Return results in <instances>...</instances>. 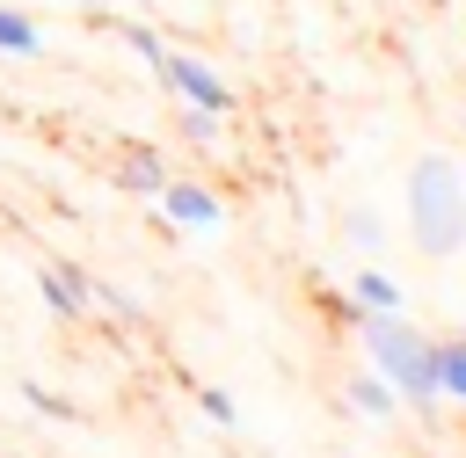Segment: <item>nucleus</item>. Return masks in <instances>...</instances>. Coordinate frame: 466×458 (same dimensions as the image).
Listing matches in <instances>:
<instances>
[{"instance_id": "9b49d317", "label": "nucleus", "mask_w": 466, "mask_h": 458, "mask_svg": "<svg viewBox=\"0 0 466 458\" xmlns=\"http://www.w3.org/2000/svg\"><path fill=\"white\" fill-rule=\"evenodd\" d=\"M189 393H197V407H204L218 429H240V407H233V393H218V385H204V378H197Z\"/></svg>"}, {"instance_id": "1a4fd4ad", "label": "nucleus", "mask_w": 466, "mask_h": 458, "mask_svg": "<svg viewBox=\"0 0 466 458\" xmlns=\"http://www.w3.org/2000/svg\"><path fill=\"white\" fill-rule=\"evenodd\" d=\"M350 298H357L364 313H400V305H408V298H400V284H393L379 262H364V269L350 276Z\"/></svg>"}, {"instance_id": "9d476101", "label": "nucleus", "mask_w": 466, "mask_h": 458, "mask_svg": "<svg viewBox=\"0 0 466 458\" xmlns=\"http://www.w3.org/2000/svg\"><path fill=\"white\" fill-rule=\"evenodd\" d=\"M0 51H7V58H36V51H44V29H36L22 7H0Z\"/></svg>"}, {"instance_id": "f8f14e48", "label": "nucleus", "mask_w": 466, "mask_h": 458, "mask_svg": "<svg viewBox=\"0 0 466 458\" xmlns=\"http://www.w3.org/2000/svg\"><path fill=\"white\" fill-rule=\"evenodd\" d=\"M116 36H124V44H131V51H138V58H146V65H153V73H160V58H167V44H160V36H153V29H146V22H124V29H116Z\"/></svg>"}, {"instance_id": "7ed1b4c3", "label": "nucleus", "mask_w": 466, "mask_h": 458, "mask_svg": "<svg viewBox=\"0 0 466 458\" xmlns=\"http://www.w3.org/2000/svg\"><path fill=\"white\" fill-rule=\"evenodd\" d=\"M160 80L182 95V109H204V116H233V87L218 80V65L189 58V51H167L160 58Z\"/></svg>"}, {"instance_id": "ddd939ff", "label": "nucleus", "mask_w": 466, "mask_h": 458, "mask_svg": "<svg viewBox=\"0 0 466 458\" xmlns=\"http://www.w3.org/2000/svg\"><path fill=\"white\" fill-rule=\"evenodd\" d=\"M182 138L211 145V138H218V116H204V109H182Z\"/></svg>"}, {"instance_id": "f03ea898", "label": "nucleus", "mask_w": 466, "mask_h": 458, "mask_svg": "<svg viewBox=\"0 0 466 458\" xmlns=\"http://www.w3.org/2000/svg\"><path fill=\"white\" fill-rule=\"evenodd\" d=\"M408 233L430 262H451L466 247V174L451 153H415L408 167Z\"/></svg>"}, {"instance_id": "6e6552de", "label": "nucleus", "mask_w": 466, "mask_h": 458, "mask_svg": "<svg viewBox=\"0 0 466 458\" xmlns=\"http://www.w3.org/2000/svg\"><path fill=\"white\" fill-rule=\"evenodd\" d=\"M430 371H437V393L451 407H466V334H437L430 342Z\"/></svg>"}, {"instance_id": "f257e3e1", "label": "nucleus", "mask_w": 466, "mask_h": 458, "mask_svg": "<svg viewBox=\"0 0 466 458\" xmlns=\"http://www.w3.org/2000/svg\"><path fill=\"white\" fill-rule=\"evenodd\" d=\"M357 334H364V356H371V371L400 393V407L408 414H422V422H437V371H430V334L408 320V313H357Z\"/></svg>"}, {"instance_id": "4468645a", "label": "nucleus", "mask_w": 466, "mask_h": 458, "mask_svg": "<svg viewBox=\"0 0 466 458\" xmlns=\"http://www.w3.org/2000/svg\"><path fill=\"white\" fill-rule=\"evenodd\" d=\"M342 225H350V240H357V247H379V225H371V218H364V211H350V218H342Z\"/></svg>"}, {"instance_id": "423d86ee", "label": "nucleus", "mask_w": 466, "mask_h": 458, "mask_svg": "<svg viewBox=\"0 0 466 458\" xmlns=\"http://www.w3.org/2000/svg\"><path fill=\"white\" fill-rule=\"evenodd\" d=\"M116 189H131V196H160V189H167V160H160V145H124V153H116Z\"/></svg>"}, {"instance_id": "39448f33", "label": "nucleus", "mask_w": 466, "mask_h": 458, "mask_svg": "<svg viewBox=\"0 0 466 458\" xmlns=\"http://www.w3.org/2000/svg\"><path fill=\"white\" fill-rule=\"evenodd\" d=\"M36 291H44V305H51L66 327L95 313V276H87L80 262H36Z\"/></svg>"}, {"instance_id": "2eb2a0df", "label": "nucleus", "mask_w": 466, "mask_h": 458, "mask_svg": "<svg viewBox=\"0 0 466 458\" xmlns=\"http://www.w3.org/2000/svg\"><path fill=\"white\" fill-rule=\"evenodd\" d=\"M22 393H29V407H44V414H66V400H58V393H44V385H22Z\"/></svg>"}, {"instance_id": "20e7f679", "label": "nucleus", "mask_w": 466, "mask_h": 458, "mask_svg": "<svg viewBox=\"0 0 466 458\" xmlns=\"http://www.w3.org/2000/svg\"><path fill=\"white\" fill-rule=\"evenodd\" d=\"M153 204H160V218H167L175 233H218V225H226V204H218V189H204V182H175V174H167V189H160Z\"/></svg>"}, {"instance_id": "0eeeda50", "label": "nucleus", "mask_w": 466, "mask_h": 458, "mask_svg": "<svg viewBox=\"0 0 466 458\" xmlns=\"http://www.w3.org/2000/svg\"><path fill=\"white\" fill-rule=\"evenodd\" d=\"M342 393H350V407H357L364 422H393V414H400V393H393L371 363H364V371H350V385H342Z\"/></svg>"}]
</instances>
